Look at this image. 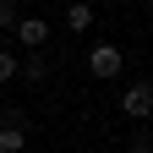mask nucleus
I'll use <instances>...</instances> for the list:
<instances>
[{
    "mask_svg": "<svg viewBox=\"0 0 153 153\" xmlns=\"http://www.w3.org/2000/svg\"><path fill=\"white\" fill-rule=\"evenodd\" d=\"M16 76H27V82H44L49 71H44V60H27V66H16Z\"/></svg>",
    "mask_w": 153,
    "mask_h": 153,
    "instance_id": "nucleus-7",
    "label": "nucleus"
},
{
    "mask_svg": "<svg viewBox=\"0 0 153 153\" xmlns=\"http://www.w3.org/2000/svg\"><path fill=\"white\" fill-rule=\"evenodd\" d=\"M16 38H22L27 49H44L49 44V22H38V16H16V27H11Z\"/></svg>",
    "mask_w": 153,
    "mask_h": 153,
    "instance_id": "nucleus-3",
    "label": "nucleus"
},
{
    "mask_svg": "<svg viewBox=\"0 0 153 153\" xmlns=\"http://www.w3.org/2000/svg\"><path fill=\"white\" fill-rule=\"evenodd\" d=\"M66 27H71V33H88V27H93V6H88V0L66 6Z\"/></svg>",
    "mask_w": 153,
    "mask_h": 153,
    "instance_id": "nucleus-4",
    "label": "nucleus"
},
{
    "mask_svg": "<svg viewBox=\"0 0 153 153\" xmlns=\"http://www.w3.org/2000/svg\"><path fill=\"white\" fill-rule=\"evenodd\" d=\"M88 71L99 76V82L120 76V49H115V44H93V55H88Z\"/></svg>",
    "mask_w": 153,
    "mask_h": 153,
    "instance_id": "nucleus-2",
    "label": "nucleus"
},
{
    "mask_svg": "<svg viewBox=\"0 0 153 153\" xmlns=\"http://www.w3.org/2000/svg\"><path fill=\"white\" fill-rule=\"evenodd\" d=\"M120 109L131 115V120H148V115H153V82H131L120 93Z\"/></svg>",
    "mask_w": 153,
    "mask_h": 153,
    "instance_id": "nucleus-1",
    "label": "nucleus"
},
{
    "mask_svg": "<svg viewBox=\"0 0 153 153\" xmlns=\"http://www.w3.org/2000/svg\"><path fill=\"white\" fill-rule=\"evenodd\" d=\"M16 27V6H11V0H0V33H11Z\"/></svg>",
    "mask_w": 153,
    "mask_h": 153,
    "instance_id": "nucleus-8",
    "label": "nucleus"
},
{
    "mask_svg": "<svg viewBox=\"0 0 153 153\" xmlns=\"http://www.w3.org/2000/svg\"><path fill=\"white\" fill-rule=\"evenodd\" d=\"M16 66H22V60H16L11 49H0V82H11V76H16Z\"/></svg>",
    "mask_w": 153,
    "mask_h": 153,
    "instance_id": "nucleus-6",
    "label": "nucleus"
},
{
    "mask_svg": "<svg viewBox=\"0 0 153 153\" xmlns=\"http://www.w3.org/2000/svg\"><path fill=\"white\" fill-rule=\"evenodd\" d=\"M22 131H16V126H0V153H22Z\"/></svg>",
    "mask_w": 153,
    "mask_h": 153,
    "instance_id": "nucleus-5",
    "label": "nucleus"
}]
</instances>
